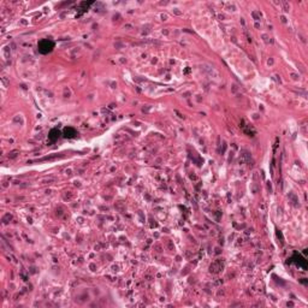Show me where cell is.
<instances>
[{"mask_svg":"<svg viewBox=\"0 0 308 308\" xmlns=\"http://www.w3.org/2000/svg\"><path fill=\"white\" fill-rule=\"evenodd\" d=\"M37 47H39V51H40L41 53L46 54V53H49V52L53 49L54 43H53L51 40H48V39H43V40H41V41L39 42Z\"/></svg>","mask_w":308,"mask_h":308,"instance_id":"6da1fadb","label":"cell"},{"mask_svg":"<svg viewBox=\"0 0 308 308\" xmlns=\"http://www.w3.org/2000/svg\"><path fill=\"white\" fill-rule=\"evenodd\" d=\"M76 135H77V132H76V130H75L73 128H65V130H64V136H65V137L72 138V137H75Z\"/></svg>","mask_w":308,"mask_h":308,"instance_id":"7a4b0ae2","label":"cell"},{"mask_svg":"<svg viewBox=\"0 0 308 308\" xmlns=\"http://www.w3.org/2000/svg\"><path fill=\"white\" fill-rule=\"evenodd\" d=\"M59 130H57V129H53V130H51V132H49V135H48V137H49V140L51 141H55L58 137H59Z\"/></svg>","mask_w":308,"mask_h":308,"instance_id":"3957f363","label":"cell"}]
</instances>
